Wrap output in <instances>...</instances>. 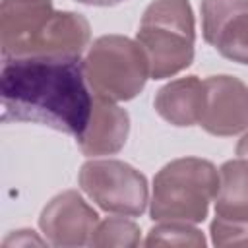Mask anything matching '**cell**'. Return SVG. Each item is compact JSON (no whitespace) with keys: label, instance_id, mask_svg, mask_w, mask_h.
Segmentation results:
<instances>
[{"label":"cell","instance_id":"12","mask_svg":"<svg viewBox=\"0 0 248 248\" xmlns=\"http://www.w3.org/2000/svg\"><path fill=\"white\" fill-rule=\"evenodd\" d=\"M215 215L231 221H248V159L238 157L221 165Z\"/></svg>","mask_w":248,"mask_h":248},{"label":"cell","instance_id":"14","mask_svg":"<svg viewBox=\"0 0 248 248\" xmlns=\"http://www.w3.org/2000/svg\"><path fill=\"white\" fill-rule=\"evenodd\" d=\"M213 46L221 56L238 64H248V12L232 17L223 27Z\"/></svg>","mask_w":248,"mask_h":248},{"label":"cell","instance_id":"4","mask_svg":"<svg viewBox=\"0 0 248 248\" xmlns=\"http://www.w3.org/2000/svg\"><path fill=\"white\" fill-rule=\"evenodd\" d=\"M83 68L91 91L110 101L134 99L151 76L141 45L122 35L95 39L87 50Z\"/></svg>","mask_w":248,"mask_h":248},{"label":"cell","instance_id":"20","mask_svg":"<svg viewBox=\"0 0 248 248\" xmlns=\"http://www.w3.org/2000/svg\"><path fill=\"white\" fill-rule=\"evenodd\" d=\"M79 4H87V6H116L120 2H126V0H76Z\"/></svg>","mask_w":248,"mask_h":248},{"label":"cell","instance_id":"17","mask_svg":"<svg viewBox=\"0 0 248 248\" xmlns=\"http://www.w3.org/2000/svg\"><path fill=\"white\" fill-rule=\"evenodd\" d=\"M209 231H211V242L215 246H246L248 244V221H231L215 215Z\"/></svg>","mask_w":248,"mask_h":248},{"label":"cell","instance_id":"3","mask_svg":"<svg viewBox=\"0 0 248 248\" xmlns=\"http://www.w3.org/2000/svg\"><path fill=\"white\" fill-rule=\"evenodd\" d=\"M194 14L188 0H153L140 21L141 45L153 79L170 78L194 60Z\"/></svg>","mask_w":248,"mask_h":248},{"label":"cell","instance_id":"6","mask_svg":"<svg viewBox=\"0 0 248 248\" xmlns=\"http://www.w3.org/2000/svg\"><path fill=\"white\" fill-rule=\"evenodd\" d=\"M97 225L99 215L76 190L54 196L39 217V227L52 246H85Z\"/></svg>","mask_w":248,"mask_h":248},{"label":"cell","instance_id":"19","mask_svg":"<svg viewBox=\"0 0 248 248\" xmlns=\"http://www.w3.org/2000/svg\"><path fill=\"white\" fill-rule=\"evenodd\" d=\"M236 155L248 159V132L238 140V143H236Z\"/></svg>","mask_w":248,"mask_h":248},{"label":"cell","instance_id":"13","mask_svg":"<svg viewBox=\"0 0 248 248\" xmlns=\"http://www.w3.org/2000/svg\"><path fill=\"white\" fill-rule=\"evenodd\" d=\"M248 12V0H203L202 2V31L209 45H215L223 27L238 14Z\"/></svg>","mask_w":248,"mask_h":248},{"label":"cell","instance_id":"1","mask_svg":"<svg viewBox=\"0 0 248 248\" xmlns=\"http://www.w3.org/2000/svg\"><path fill=\"white\" fill-rule=\"evenodd\" d=\"M87 85L79 56H6L0 72L2 120L41 124L79 138L93 107Z\"/></svg>","mask_w":248,"mask_h":248},{"label":"cell","instance_id":"5","mask_svg":"<svg viewBox=\"0 0 248 248\" xmlns=\"http://www.w3.org/2000/svg\"><path fill=\"white\" fill-rule=\"evenodd\" d=\"M81 190L107 213L136 217L147 205V180L132 165L103 159L87 161L79 169Z\"/></svg>","mask_w":248,"mask_h":248},{"label":"cell","instance_id":"11","mask_svg":"<svg viewBox=\"0 0 248 248\" xmlns=\"http://www.w3.org/2000/svg\"><path fill=\"white\" fill-rule=\"evenodd\" d=\"M203 103L205 87L196 76L169 81L155 95V110L172 126L200 124Z\"/></svg>","mask_w":248,"mask_h":248},{"label":"cell","instance_id":"15","mask_svg":"<svg viewBox=\"0 0 248 248\" xmlns=\"http://www.w3.org/2000/svg\"><path fill=\"white\" fill-rule=\"evenodd\" d=\"M140 227L126 217H107L101 221L91 236V246H138Z\"/></svg>","mask_w":248,"mask_h":248},{"label":"cell","instance_id":"2","mask_svg":"<svg viewBox=\"0 0 248 248\" xmlns=\"http://www.w3.org/2000/svg\"><path fill=\"white\" fill-rule=\"evenodd\" d=\"M219 172L213 163L182 157L167 163L153 178L151 219L159 223H202L215 200Z\"/></svg>","mask_w":248,"mask_h":248},{"label":"cell","instance_id":"9","mask_svg":"<svg viewBox=\"0 0 248 248\" xmlns=\"http://www.w3.org/2000/svg\"><path fill=\"white\" fill-rule=\"evenodd\" d=\"M130 132V116L116 101L97 97L93 99L91 116L78 140V145L83 155H112L120 151L126 143Z\"/></svg>","mask_w":248,"mask_h":248},{"label":"cell","instance_id":"16","mask_svg":"<svg viewBox=\"0 0 248 248\" xmlns=\"http://www.w3.org/2000/svg\"><path fill=\"white\" fill-rule=\"evenodd\" d=\"M145 246H205L202 231L190 227V223H161L147 232Z\"/></svg>","mask_w":248,"mask_h":248},{"label":"cell","instance_id":"18","mask_svg":"<svg viewBox=\"0 0 248 248\" xmlns=\"http://www.w3.org/2000/svg\"><path fill=\"white\" fill-rule=\"evenodd\" d=\"M31 244H35V246H43L45 240L39 238L33 231H27V229H21V231L12 232V234H10L8 238H4V242H2L4 248H10V246H31Z\"/></svg>","mask_w":248,"mask_h":248},{"label":"cell","instance_id":"8","mask_svg":"<svg viewBox=\"0 0 248 248\" xmlns=\"http://www.w3.org/2000/svg\"><path fill=\"white\" fill-rule=\"evenodd\" d=\"M54 14L52 0H2L0 45L2 56H25L37 35Z\"/></svg>","mask_w":248,"mask_h":248},{"label":"cell","instance_id":"7","mask_svg":"<svg viewBox=\"0 0 248 248\" xmlns=\"http://www.w3.org/2000/svg\"><path fill=\"white\" fill-rule=\"evenodd\" d=\"M205 103L200 126L213 136H234L248 128V87L232 76L203 81Z\"/></svg>","mask_w":248,"mask_h":248},{"label":"cell","instance_id":"10","mask_svg":"<svg viewBox=\"0 0 248 248\" xmlns=\"http://www.w3.org/2000/svg\"><path fill=\"white\" fill-rule=\"evenodd\" d=\"M91 29L87 19L76 12H54L33 41L29 54H74L87 46ZM25 54V56H29Z\"/></svg>","mask_w":248,"mask_h":248}]
</instances>
